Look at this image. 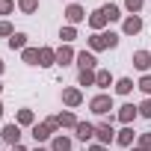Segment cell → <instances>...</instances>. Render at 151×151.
Segmentation results:
<instances>
[{
  "mask_svg": "<svg viewBox=\"0 0 151 151\" xmlns=\"http://www.w3.org/2000/svg\"><path fill=\"white\" fill-rule=\"evenodd\" d=\"M95 136H98V142H101V145H110V142L116 139V133H113V116H110V122L95 124Z\"/></svg>",
  "mask_w": 151,
  "mask_h": 151,
  "instance_id": "3957f363",
  "label": "cell"
},
{
  "mask_svg": "<svg viewBox=\"0 0 151 151\" xmlns=\"http://www.w3.org/2000/svg\"><path fill=\"white\" fill-rule=\"evenodd\" d=\"M89 151H107V145H101V142H95V145H89Z\"/></svg>",
  "mask_w": 151,
  "mask_h": 151,
  "instance_id": "836d02e7",
  "label": "cell"
},
{
  "mask_svg": "<svg viewBox=\"0 0 151 151\" xmlns=\"http://www.w3.org/2000/svg\"><path fill=\"white\" fill-rule=\"evenodd\" d=\"M65 18H68V24L74 27V24H80V21L86 18V12H83V6H80V3H68V9H65Z\"/></svg>",
  "mask_w": 151,
  "mask_h": 151,
  "instance_id": "5b68a950",
  "label": "cell"
},
{
  "mask_svg": "<svg viewBox=\"0 0 151 151\" xmlns=\"http://www.w3.org/2000/svg\"><path fill=\"white\" fill-rule=\"evenodd\" d=\"M3 68H6V65H3V59H0V74H3Z\"/></svg>",
  "mask_w": 151,
  "mask_h": 151,
  "instance_id": "d590c367",
  "label": "cell"
},
{
  "mask_svg": "<svg viewBox=\"0 0 151 151\" xmlns=\"http://www.w3.org/2000/svg\"><path fill=\"white\" fill-rule=\"evenodd\" d=\"M139 148L142 151H151V133H139Z\"/></svg>",
  "mask_w": 151,
  "mask_h": 151,
  "instance_id": "1f68e13d",
  "label": "cell"
},
{
  "mask_svg": "<svg viewBox=\"0 0 151 151\" xmlns=\"http://www.w3.org/2000/svg\"><path fill=\"white\" fill-rule=\"evenodd\" d=\"M116 92H119V95H130V92H133V80H130V77H122V80L116 83Z\"/></svg>",
  "mask_w": 151,
  "mask_h": 151,
  "instance_id": "7402d4cb",
  "label": "cell"
},
{
  "mask_svg": "<svg viewBox=\"0 0 151 151\" xmlns=\"http://www.w3.org/2000/svg\"><path fill=\"white\" fill-rule=\"evenodd\" d=\"M59 39L68 45V42H74V39H77V30H74V27L68 24V27H62V30H59Z\"/></svg>",
  "mask_w": 151,
  "mask_h": 151,
  "instance_id": "484cf974",
  "label": "cell"
},
{
  "mask_svg": "<svg viewBox=\"0 0 151 151\" xmlns=\"http://www.w3.org/2000/svg\"><path fill=\"white\" fill-rule=\"evenodd\" d=\"M136 116H139V107H133V104H124V107H119V122H122V124H130Z\"/></svg>",
  "mask_w": 151,
  "mask_h": 151,
  "instance_id": "8fae6325",
  "label": "cell"
},
{
  "mask_svg": "<svg viewBox=\"0 0 151 151\" xmlns=\"http://www.w3.org/2000/svg\"><path fill=\"white\" fill-rule=\"evenodd\" d=\"M71 59H77V53L71 50V45H62L56 50V65H71Z\"/></svg>",
  "mask_w": 151,
  "mask_h": 151,
  "instance_id": "4fadbf2b",
  "label": "cell"
},
{
  "mask_svg": "<svg viewBox=\"0 0 151 151\" xmlns=\"http://www.w3.org/2000/svg\"><path fill=\"white\" fill-rule=\"evenodd\" d=\"M50 151H71V139L68 136H53V142H50Z\"/></svg>",
  "mask_w": 151,
  "mask_h": 151,
  "instance_id": "e0dca14e",
  "label": "cell"
},
{
  "mask_svg": "<svg viewBox=\"0 0 151 151\" xmlns=\"http://www.w3.org/2000/svg\"><path fill=\"white\" fill-rule=\"evenodd\" d=\"M136 86H139V89H142V92H145V95L151 98V74H142V80H139Z\"/></svg>",
  "mask_w": 151,
  "mask_h": 151,
  "instance_id": "f1b7e54d",
  "label": "cell"
},
{
  "mask_svg": "<svg viewBox=\"0 0 151 151\" xmlns=\"http://www.w3.org/2000/svg\"><path fill=\"white\" fill-rule=\"evenodd\" d=\"M113 83V77H110V71H98L95 74V86H101V89H107Z\"/></svg>",
  "mask_w": 151,
  "mask_h": 151,
  "instance_id": "d4e9b609",
  "label": "cell"
},
{
  "mask_svg": "<svg viewBox=\"0 0 151 151\" xmlns=\"http://www.w3.org/2000/svg\"><path fill=\"white\" fill-rule=\"evenodd\" d=\"M0 139L9 142V145H21V124H6L0 130Z\"/></svg>",
  "mask_w": 151,
  "mask_h": 151,
  "instance_id": "277c9868",
  "label": "cell"
},
{
  "mask_svg": "<svg viewBox=\"0 0 151 151\" xmlns=\"http://www.w3.org/2000/svg\"><path fill=\"white\" fill-rule=\"evenodd\" d=\"M124 6H127L130 12H139V9H142V0H124Z\"/></svg>",
  "mask_w": 151,
  "mask_h": 151,
  "instance_id": "d6a6232c",
  "label": "cell"
},
{
  "mask_svg": "<svg viewBox=\"0 0 151 151\" xmlns=\"http://www.w3.org/2000/svg\"><path fill=\"white\" fill-rule=\"evenodd\" d=\"M36 151H47V148H36Z\"/></svg>",
  "mask_w": 151,
  "mask_h": 151,
  "instance_id": "f35d334b",
  "label": "cell"
},
{
  "mask_svg": "<svg viewBox=\"0 0 151 151\" xmlns=\"http://www.w3.org/2000/svg\"><path fill=\"white\" fill-rule=\"evenodd\" d=\"M77 65H80V71H95L98 59H95V53H89V50H80V53H77Z\"/></svg>",
  "mask_w": 151,
  "mask_h": 151,
  "instance_id": "52a82bcc",
  "label": "cell"
},
{
  "mask_svg": "<svg viewBox=\"0 0 151 151\" xmlns=\"http://www.w3.org/2000/svg\"><path fill=\"white\" fill-rule=\"evenodd\" d=\"M89 110H92L95 116H107V113L113 110V95H95V98L89 101Z\"/></svg>",
  "mask_w": 151,
  "mask_h": 151,
  "instance_id": "7a4b0ae2",
  "label": "cell"
},
{
  "mask_svg": "<svg viewBox=\"0 0 151 151\" xmlns=\"http://www.w3.org/2000/svg\"><path fill=\"white\" fill-rule=\"evenodd\" d=\"M9 47L12 50H27V33H15L9 39Z\"/></svg>",
  "mask_w": 151,
  "mask_h": 151,
  "instance_id": "ac0fdd59",
  "label": "cell"
},
{
  "mask_svg": "<svg viewBox=\"0 0 151 151\" xmlns=\"http://www.w3.org/2000/svg\"><path fill=\"white\" fill-rule=\"evenodd\" d=\"M0 92H3V83H0Z\"/></svg>",
  "mask_w": 151,
  "mask_h": 151,
  "instance_id": "ab89813d",
  "label": "cell"
},
{
  "mask_svg": "<svg viewBox=\"0 0 151 151\" xmlns=\"http://www.w3.org/2000/svg\"><path fill=\"white\" fill-rule=\"evenodd\" d=\"M21 56H24V62H27V65H39V50H36V47L21 50Z\"/></svg>",
  "mask_w": 151,
  "mask_h": 151,
  "instance_id": "cb8c5ba5",
  "label": "cell"
},
{
  "mask_svg": "<svg viewBox=\"0 0 151 151\" xmlns=\"http://www.w3.org/2000/svg\"><path fill=\"white\" fill-rule=\"evenodd\" d=\"M139 116H145V119H151V98H145V101L139 104Z\"/></svg>",
  "mask_w": 151,
  "mask_h": 151,
  "instance_id": "4dcf8cb0",
  "label": "cell"
},
{
  "mask_svg": "<svg viewBox=\"0 0 151 151\" xmlns=\"http://www.w3.org/2000/svg\"><path fill=\"white\" fill-rule=\"evenodd\" d=\"M74 133H77V139H80V142H89V139L95 136V124H89V122H77Z\"/></svg>",
  "mask_w": 151,
  "mask_h": 151,
  "instance_id": "ba28073f",
  "label": "cell"
},
{
  "mask_svg": "<svg viewBox=\"0 0 151 151\" xmlns=\"http://www.w3.org/2000/svg\"><path fill=\"white\" fill-rule=\"evenodd\" d=\"M50 136H53V127H50L47 122L33 124V139H36V142H45V139H50Z\"/></svg>",
  "mask_w": 151,
  "mask_h": 151,
  "instance_id": "7c38bea8",
  "label": "cell"
},
{
  "mask_svg": "<svg viewBox=\"0 0 151 151\" xmlns=\"http://www.w3.org/2000/svg\"><path fill=\"white\" fill-rule=\"evenodd\" d=\"M15 12V3L12 0H0V15H12Z\"/></svg>",
  "mask_w": 151,
  "mask_h": 151,
  "instance_id": "f546056e",
  "label": "cell"
},
{
  "mask_svg": "<svg viewBox=\"0 0 151 151\" xmlns=\"http://www.w3.org/2000/svg\"><path fill=\"white\" fill-rule=\"evenodd\" d=\"M130 62H133L139 71H148V65H151V53H148V50H136Z\"/></svg>",
  "mask_w": 151,
  "mask_h": 151,
  "instance_id": "9a60e30c",
  "label": "cell"
},
{
  "mask_svg": "<svg viewBox=\"0 0 151 151\" xmlns=\"http://www.w3.org/2000/svg\"><path fill=\"white\" fill-rule=\"evenodd\" d=\"M116 142L124 145V148H130V145H133V127H122V130L116 133Z\"/></svg>",
  "mask_w": 151,
  "mask_h": 151,
  "instance_id": "2e32d148",
  "label": "cell"
},
{
  "mask_svg": "<svg viewBox=\"0 0 151 151\" xmlns=\"http://www.w3.org/2000/svg\"><path fill=\"white\" fill-rule=\"evenodd\" d=\"M56 119H59V127H77V116L74 113H59Z\"/></svg>",
  "mask_w": 151,
  "mask_h": 151,
  "instance_id": "ffe728a7",
  "label": "cell"
},
{
  "mask_svg": "<svg viewBox=\"0 0 151 151\" xmlns=\"http://www.w3.org/2000/svg\"><path fill=\"white\" fill-rule=\"evenodd\" d=\"M15 124L33 127V124H36V116H33V110H18V122H15Z\"/></svg>",
  "mask_w": 151,
  "mask_h": 151,
  "instance_id": "d6986e66",
  "label": "cell"
},
{
  "mask_svg": "<svg viewBox=\"0 0 151 151\" xmlns=\"http://www.w3.org/2000/svg\"><path fill=\"white\" fill-rule=\"evenodd\" d=\"M122 30H124L127 36H136V33L142 30V18H139V15H130V18H124V24H122Z\"/></svg>",
  "mask_w": 151,
  "mask_h": 151,
  "instance_id": "5bb4252c",
  "label": "cell"
},
{
  "mask_svg": "<svg viewBox=\"0 0 151 151\" xmlns=\"http://www.w3.org/2000/svg\"><path fill=\"white\" fill-rule=\"evenodd\" d=\"M12 151H27V148L24 145H12Z\"/></svg>",
  "mask_w": 151,
  "mask_h": 151,
  "instance_id": "e575fe53",
  "label": "cell"
},
{
  "mask_svg": "<svg viewBox=\"0 0 151 151\" xmlns=\"http://www.w3.org/2000/svg\"><path fill=\"white\" fill-rule=\"evenodd\" d=\"M18 9H21L24 15H33V12L39 9V0H18Z\"/></svg>",
  "mask_w": 151,
  "mask_h": 151,
  "instance_id": "603a6c76",
  "label": "cell"
},
{
  "mask_svg": "<svg viewBox=\"0 0 151 151\" xmlns=\"http://www.w3.org/2000/svg\"><path fill=\"white\" fill-rule=\"evenodd\" d=\"M39 65H42V68L56 65V50H53V47H39Z\"/></svg>",
  "mask_w": 151,
  "mask_h": 151,
  "instance_id": "30bf717a",
  "label": "cell"
},
{
  "mask_svg": "<svg viewBox=\"0 0 151 151\" xmlns=\"http://www.w3.org/2000/svg\"><path fill=\"white\" fill-rule=\"evenodd\" d=\"M95 74L98 71H80V77H77L80 86H95Z\"/></svg>",
  "mask_w": 151,
  "mask_h": 151,
  "instance_id": "4316f807",
  "label": "cell"
},
{
  "mask_svg": "<svg viewBox=\"0 0 151 151\" xmlns=\"http://www.w3.org/2000/svg\"><path fill=\"white\" fill-rule=\"evenodd\" d=\"M107 21H110V18H107V15H104V9H95V12H92V15H89V27H92V30H95V33H101V30H104V27H107Z\"/></svg>",
  "mask_w": 151,
  "mask_h": 151,
  "instance_id": "9c48e42d",
  "label": "cell"
},
{
  "mask_svg": "<svg viewBox=\"0 0 151 151\" xmlns=\"http://www.w3.org/2000/svg\"><path fill=\"white\" fill-rule=\"evenodd\" d=\"M130 151H142V148H130Z\"/></svg>",
  "mask_w": 151,
  "mask_h": 151,
  "instance_id": "74e56055",
  "label": "cell"
},
{
  "mask_svg": "<svg viewBox=\"0 0 151 151\" xmlns=\"http://www.w3.org/2000/svg\"><path fill=\"white\" fill-rule=\"evenodd\" d=\"M0 36H3V39H12V36H15V27H12L9 21H0Z\"/></svg>",
  "mask_w": 151,
  "mask_h": 151,
  "instance_id": "83f0119b",
  "label": "cell"
},
{
  "mask_svg": "<svg viewBox=\"0 0 151 151\" xmlns=\"http://www.w3.org/2000/svg\"><path fill=\"white\" fill-rule=\"evenodd\" d=\"M101 9H104V15H107L110 21H119V18H122V9H119L116 3H104Z\"/></svg>",
  "mask_w": 151,
  "mask_h": 151,
  "instance_id": "44dd1931",
  "label": "cell"
},
{
  "mask_svg": "<svg viewBox=\"0 0 151 151\" xmlns=\"http://www.w3.org/2000/svg\"><path fill=\"white\" fill-rule=\"evenodd\" d=\"M62 101H65V107H80L83 104V92L80 89H62Z\"/></svg>",
  "mask_w": 151,
  "mask_h": 151,
  "instance_id": "8992f818",
  "label": "cell"
},
{
  "mask_svg": "<svg viewBox=\"0 0 151 151\" xmlns=\"http://www.w3.org/2000/svg\"><path fill=\"white\" fill-rule=\"evenodd\" d=\"M0 119H3V104H0Z\"/></svg>",
  "mask_w": 151,
  "mask_h": 151,
  "instance_id": "8d00e7d4",
  "label": "cell"
},
{
  "mask_svg": "<svg viewBox=\"0 0 151 151\" xmlns=\"http://www.w3.org/2000/svg\"><path fill=\"white\" fill-rule=\"evenodd\" d=\"M116 45H119V33H95L89 39V47L92 50H110Z\"/></svg>",
  "mask_w": 151,
  "mask_h": 151,
  "instance_id": "6da1fadb",
  "label": "cell"
}]
</instances>
